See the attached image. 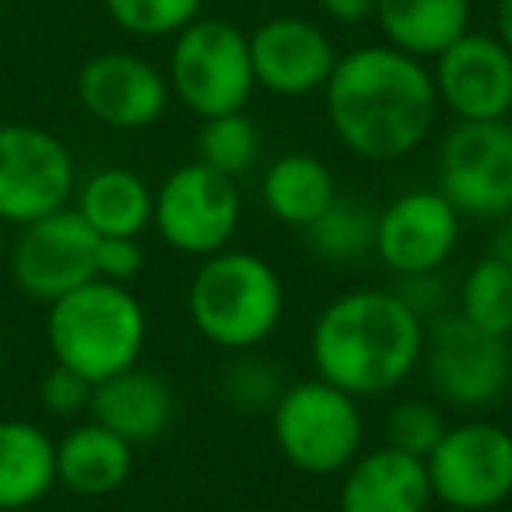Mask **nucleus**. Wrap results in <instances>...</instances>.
Segmentation results:
<instances>
[{
	"mask_svg": "<svg viewBox=\"0 0 512 512\" xmlns=\"http://www.w3.org/2000/svg\"><path fill=\"white\" fill-rule=\"evenodd\" d=\"M323 95L337 141L365 162L414 155L439 116L432 71L397 46H362L337 57Z\"/></svg>",
	"mask_w": 512,
	"mask_h": 512,
	"instance_id": "f257e3e1",
	"label": "nucleus"
},
{
	"mask_svg": "<svg viewBox=\"0 0 512 512\" xmlns=\"http://www.w3.org/2000/svg\"><path fill=\"white\" fill-rule=\"evenodd\" d=\"M309 355L316 376L355 400L383 397L421 365L425 320L393 288H355L316 316Z\"/></svg>",
	"mask_w": 512,
	"mask_h": 512,
	"instance_id": "f03ea898",
	"label": "nucleus"
},
{
	"mask_svg": "<svg viewBox=\"0 0 512 512\" xmlns=\"http://www.w3.org/2000/svg\"><path fill=\"white\" fill-rule=\"evenodd\" d=\"M186 313L204 341L225 351L260 348L285 316V281L260 253L204 256L186 292Z\"/></svg>",
	"mask_w": 512,
	"mask_h": 512,
	"instance_id": "7ed1b4c3",
	"label": "nucleus"
},
{
	"mask_svg": "<svg viewBox=\"0 0 512 512\" xmlns=\"http://www.w3.org/2000/svg\"><path fill=\"white\" fill-rule=\"evenodd\" d=\"M144 341L148 313L127 285L95 278L50 302L46 344L53 362L85 376L92 386L141 362Z\"/></svg>",
	"mask_w": 512,
	"mask_h": 512,
	"instance_id": "20e7f679",
	"label": "nucleus"
},
{
	"mask_svg": "<svg viewBox=\"0 0 512 512\" xmlns=\"http://www.w3.org/2000/svg\"><path fill=\"white\" fill-rule=\"evenodd\" d=\"M271 432L295 470L330 477L344 474L362 453L365 418L351 393L316 376L285 386L271 407Z\"/></svg>",
	"mask_w": 512,
	"mask_h": 512,
	"instance_id": "39448f33",
	"label": "nucleus"
},
{
	"mask_svg": "<svg viewBox=\"0 0 512 512\" xmlns=\"http://www.w3.org/2000/svg\"><path fill=\"white\" fill-rule=\"evenodd\" d=\"M169 88L200 120L246 109L256 88L249 36L225 18H197L176 36Z\"/></svg>",
	"mask_w": 512,
	"mask_h": 512,
	"instance_id": "423d86ee",
	"label": "nucleus"
},
{
	"mask_svg": "<svg viewBox=\"0 0 512 512\" xmlns=\"http://www.w3.org/2000/svg\"><path fill=\"white\" fill-rule=\"evenodd\" d=\"M432 390L460 411H484L512 386V344L446 309L425 323V355Z\"/></svg>",
	"mask_w": 512,
	"mask_h": 512,
	"instance_id": "0eeeda50",
	"label": "nucleus"
},
{
	"mask_svg": "<svg viewBox=\"0 0 512 512\" xmlns=\"http://www.w3.org/2000/svg\"><path fill=\"white\" fill-rule=\"evenodd\" d=\"M439 193L460 218L512 214V120H456L439 148Z\"/></svg>",
	"mask_w": 512,
	"mask_h": 512,
	"instance_id": "6e6552de",
	"label": "nucleus"
},
{
	"mask_svg": "<svg viewBox=\"0 0 512 512\" xmlns=\"http://www.w3.org/2000/svg\"><path fill=\"white\" fill-rule=\"evenodd\" d=\"M432 498L456 512H488L512 498V432L495 421L446 425L425 460Z\"/></svg>",
	"mask_w": 512,
	"mask_h": 512,
	"instance_id": "1a4fd4ad",
	"label": "nucleus"
},
{
	"mask_svg": "<svg viewBox=\"0 0 512 512\" xmlns=\"http://www.w3.org/2000/svg\"><path fill=\"white\" fill-rule=\"evenodd\" d=\"M242 221V200L235 179L207 169L204 162H186L172 169L155 190L151 225L169 249L183 256H211L228 249Z\"/></svg>",
	"mask_w": 512,
	"mask_h": 512,
	"instance_id": "9d476101",
	"label": "nucleus"
},
{
	"mask_svg": "<svg viewBox=\"0 0 512 512\" xmlns=\"http://www.w3.org/2000/svg\"><path fill=\"white\" fill-rule=\"evenodd\" d=\"M74 197V158L57 134L0 123V225H29Z\"/></svg>",
	"mask_w": 512,
	"mask_h": 512,
	"instance_id": "9b49d317",
	"label": "nucleus"
},
{
	"mask_svg": "<svg viewBox=\"0 0 512 512\" xmlns=\"http://www.w3.org/2000/svg\"><path fill=\"white\" fill-rule=\"evenodd\" d=\"M95 246L99 235L74 207L29 221L8 253L15 285L36 302H57L67 292L95 281Z\"/></svg>",
	"mask_w": 512,
	"mask_h": 512,
	"instance_id": "f8f14e48",
	"label": "nucleus"
},
{
	"mask_svg": "<svg viewBox=\"0 0 512 512\" xmlns=\"http://www.w3.org/2000/svg\"><path fill=\"white\" fill-rule=\"evenodd\" d=\"M460 225V211L439 190H407L376 214L372 253L393 278L442 271L460 246Z\"/></svg>",
	"mask_w": 512,
	"mask_h": 512,
	"instance_id": "ddd939ff",
	"label": "nucleus"
},
{
	"mask_svg": "<svg viewBox=\"0 0 512 512\" xmlns=\"http://www.w3.org/2000/svg\"><path fill=\"white\" fill-rule=\"evenodd\" d=\"M435 95L456 120H502L512 113V53L498 36L463 32L435 57Z\"/></svg>",
	"mask_w": 512,
	"mask_h": 512,
	"instance_id": "4468645a",
	"label": "nucleus"
},
{
	"mask_svg": "<svg viewBox=\"0 0 512 512\" xmlns=\"http://www.w3.org/2000/svg\"><path fill=\"white\" fill-rule=\"evenodd\" d=\"M169 78L134 53H99L78 71V102L113 130H144L169 109Z\"/></svg>",
	"mask_w": 512,
	"mask_h": 512,
	"instance_id": "2eb2a0df",
	"label": "nucleus"
},
{
	"mask_svg": "<svg viewBox=\"0 0 512 512\" xmlns=\"http://www.w3.org/2000/svg\"><path fill=\"white\" fill-rule=\"evenodd\" d=\"M249 57H253L256 85L281 99H302V95L320 92L337 67V53L327 32L292 15L260 25L249 36Z\"/></svg>",
	"mask_w": 512,
	"mask_h": 512,
	"instance_id": "dca6fc26",
	"label": "nucleus"
},
{
	"mask_svg": "<svg viewBox=\"0 0 512 512\" xmlns=\"http://www.w3.org/2000/svg\"><path fill=\"white\" fill-rule=\"evenodd\" d=\"M432 481L421 456L379 446L358 453L341 481V512H428Z\"/></svg>",
	"mask_w": 512,
	"mask_h": 512,
	"instance_id": "f3484780",
	"label": "nucleus"
},
{
	"mask_svg": "<svg viewBox=\"0 0 512 512\" xmlns=\"http://www.w3.org/2000/svg\"><path fill=\"white\" fill-rule=\"evenodd\" d=\"M92 421L106 425L130 446H144L169 432L176 418V393L169 379L158 372H148L141 365L116 372L92 386V404H88Z\"/></svg>",
	"mask_w": 512,
	"mask_h": 512,
	"instance_id": "a211bd4d",
	"label": "nucleus"
},
{
	"mask_svg": "<svg viewBox=\"0 0 512 512\" xmlns=\"http://www.w3.org/2000/svg\"><path fill=\"white\" fill-rule=\"evenodd\" d=\"M134 446L99 421H81L57 439V484L71 495L106 498L130 481Z\"/></svg>",
	"mask_w": 512,
	"mask_h": 512,
	"instance_id": "6ab92c4d",
	"label": "nucleus"
},
{
	"mask_svg": "<svg viewBox=\"0 0 512 512\" xmlns=\"http://www.w3.org/2000/svg\"><path fill=\"white\" fill-rule=\"evenodd\" d=\"M57 484V442L22 418H0V512H25Z\"/></svg>",
	"mask_w": 512,
	"mask_h": 512,
	"instance_id": "aec40b11",
	"label": "nucleus"
},
{
	"mask_svg": "<svg viewBox=\"0 0 512 512\" xmlns=\"http://www.w3.org/2000/svg\"><path fill=\"white\" fill-rule=\"evenodd\" d=\"M337 197L334 172L313 155H281L267 165L264 179H260V200H264L267 214L278 218L288 228H306L320 218Z\"/></svg>",
	"mask_w": 512,
	"mask_h": 512,
	"instance_id": "412c9836",
	"label": "nucleus"
},
{
	"mask_svg": "<svg viewBox=\"0 0 512 512\" xmlns=\"http://www.w3.org/2000/svg\"><path fill=\"white\" fill-rule=\"evenodd\" d=\"M74 211L88 221L95 235H127L137 239L151 225L155 193L134 169H99L81 183Z\"/></svg>",
	"mask_w": 512,
	"mask_h": 512,
	"instance_id": "4be33fe9",
	"label": "nucleus"
},
{
	"mask_svg": "<svg viewBox=\"0 0 512 512\" xmlns=\"http://www.w3.org/2000/svg\"><path fill=\"white\" fill-rule=\"evenodd\" d=\"M386 39L411 57H439L467 32L470 0H376Z\"/></svg>",
	"mask_w": 512,
	"mask_h": 512,
	"instance_id": "5701e85b",
	"label": "nucleus"
},
{
	"mask_svg": "<svg viewBox=\"0 0 512 512\" xmlns=\"http://www.w3.org/2000/svg\"><path fill=\"white\" fill-rule=\"evenodd\" d=\"M376 214L369 200L337 193L327 211L302 228L306 249L330 267L358 264L376 249Z\"/></svg>",
	"mask_w": 512,
	"mask_h": 512,
	"instance_id": "b1692460",
	"label": "nucleus"
},
{
	"mask_svg": "<svg viewBox=\"0 0 512 512\" xmlns=\"http://www.w3.org/2000/svg\"><path fill=\"white\" fill-rule=\"evenodd\" d=\"M456 313L484 334L512 337V267L491 253L470 264L456 292Z\"/></svg>",
	"mask_w": 512,
	"mask_h": 512,
	"instance_id": "393cba45",
	"label": "nucleus"
},
{
	"mask_svg": "<svg viewBox=\"0 0 512 512\" xmlns=\"http://www.w3.org/2000/svg\"><path fill=\"white\" fill-rule=\"evenodd\" d=\"M260 148H264V137L253 116H246V109L207 116L197 130V162L228 179L246 176L260 162Z\"/></svg>",
	"mask_w": 512,
	"mask_h": 512,
	"instance_id": "a878e982",
	"label": "nucleus"
},
{
	"mask_svg": "<svg viewBox=\"0 0 512 512\" xmlns=\"http://www.w3.org/2000/svg\"><path fill=\"white\" fill-rule=\"evenodd\" d=\"M204 0H106V11L123 32L141 39L179 36L200 18Z\"/></svg>",
	"mask_w": 512,
	"mask_h": 512,
	"instance_id": "bb28decb",
	"label": "nucleus"
},
{
	"mask_svg": "<svg viewBox=\"0 0 512 512\" xmlns=\"http://www.w3.org/2000/svg\"><path fill=\"white\" fill-rule=\"evenodd\" d=\"M221 390L242 411H271L274 400L285 393V383H281V369L271 358L242 355L225 369Z\"/></svg>",
	"mask_w": 512,
	"mask_h": 512,
	"instance_id": "cd10ccee",
	"label": "nucleus"
},
{
	"mask_svg": "<svg viewBox=\"0 0 512 512\" xmlns=\"http://www.w3.org/2000/svg\"><path fill=\"white\" fill-rule=\"evenodd\" d=\"M442 432H446V421L439 407H432L428 400H400L386 414V446L404 449L421 460H428V453L439 446Z\"/></svg>",
	"mask_w": 512,
	"mask_h": 512,
	"instance_id": "c85d7f7f",
	"label": "nucleus"
},
{
	"mask_svg": "<svg viewBox=\"0 0 512 512\" xmlns=\"http://www.w3.org/2000/svg\"><path fill=\"white\" fill-rule=\"evenodd\" d=\"M39 404L53 418H78L92 404V383L85 376H78V372L53 362V369L39 383Z\"/></svg>",
	"mask_w": 512,
	"mask_h": 512,
	"instance_id": "c756f323",
	"label": "nucleus"
},
{
	"mask_svg": "<svg viewBox=\"0 0 512 512\" xmlns=\"http://www.w3.org/2000/svg\"><path fill=\"white\" fill-rule=\"evenodd\" d=\"M144 271V249L137 239L127 235H99L95 246V278L113 281V285H130Z\"/></svg>",
	"mask_w": 512,
	"mask_h": 512,
	"instance_id": "7c9ffc66",
	"label": "nucleus"
},
{
	"mask_svg": "<svg viewBox=\"0 0 512 512\" xmlns=\"http://www.w3.org/2000/svg\"><path fill=\"white\" fill-rule=\"evenodd\" d=\"M393 292H397V299L425 323L449 309V285H446V278H442V271L404 274V278H397Z\"/></svg>",
	"mask_w": 512,
	"mask_h": 512,
	"instance_id": "2f4dec72",
	"label": "nucleus"
},
{
	"mask_svg": "<svg viewBox=\"0 0 512 512\" xmlns=\"http://www.w3.org/2000/svg\"><path fill=\"white\" fill-rule=\"evenodd\" d=\"M320 8L327 11L334 22H365L376 15V0H320Z\"/></svg>",
	"mask_w": 512,
	"mask_h": 512,
	"instance_id": "473e14b6",
	"label": "nucleus"
},
{
	"mask_svg": "<svg viewBox=\"0 0 512 512\" xmlns=\"http://www.w3.org/2000/svg\"><path fill=\"white\" fill-rule=\"evenodd\" d=\"M491 256H498L505 267H512V214L498 221L495 235H491Z\"/></svg>",
	"mask_w": 512,
	"mask_h": 512,
	"instance_id": "72a5a7b5",
	"label": "nucleus"
},
{
	"mask_svg": "<svg viewBox=\"0 0 512 512\" xmlns=\"http://www.w3.org/2000/svg\"><path fill=\"white\" fill-rule=\"evenodd\" d=\"M498 39L512 53V0H498Z\"/></svg>",
	"mask_w": 512,
	"mask_h": 512,
	"instance_id": "f704fd0d",
	"label": "nucleus"
},
{
	"mask_svg": "<svg viewBox=\"0 0 512 512\" xmlns=\"http://www.w3.org/2000/svg\"><path fill=\"white\" fill-rule=\"evenodd\" d=\"M4 253H8V242H4V225H0V264H4Z\"/></svg>",
	"mask_w": 512,
	"mask_h": 512,
	"instance_id": "c9c22d12",
	"label": "nucleus"
},
{
	"mask_svg": "<svg viewBox=\"0 0 512 512\" xmlns=\"http://www.w3.org/2000/svg\"><path fill=\"white\" fill-rule=\"evenodd\" d=\"M0 22H4V15H0Z\"/></svg>",
	"mask_w": 512,
	"mask_h": 512,
	"instance_id": "e433bc0d",
	"label": "nucleus"
}]
</instances>
